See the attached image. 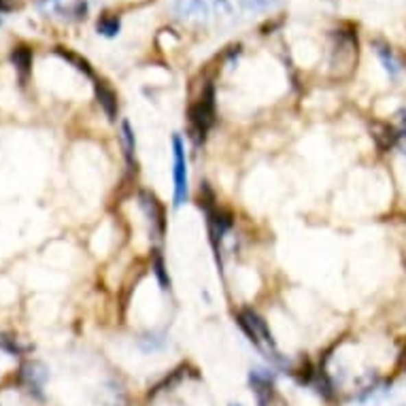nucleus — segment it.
<instances>
[{
	"label": "nucleus",
	"instance_id": "dca6fc26",
	"mask_svg": "<svg viewBox=\"0 0 406 406\" xmlns=\"http://www.w3.org/2000/svg\"><path fill=\"white\" fill-rule=\"evenodd\" d=\"M0 349L7 351V353H11V355H21L24 351H28V347L19 345V340H17L15 336L3 334V332H0Z\"/></svg>",
	"mask_w": 406,
	"mask_h": 406
},
{
	"label": "nucleus",
	"instance_id": "1a4fd4ad",
	"mask_svg": "<svg viewBox=\"0 0 406 406\" xmlns=\"http://www.w3.org/2000/svg\"><path fill=\"white\" fill-rule=\"evenodd\" d=\"M11 62H13V67H15L21 83H24L30 77V71H32V49L26 47V45H17L11 51Z\"/></svg>",
	"mask_w": 406,
	"mask_h": 406
},
{
	"label": "nucleus",
	"instance_id": "a211bd4d",
	"mask_svg": "<svg viewBox=\"0 0 406 406\" xmlns=\"http://www.w3.org/2000/svg\"><path fill=\"white\" fill-rule=\"evenodd\" d=\"M164 343H166V338L162 336V334H156V332H149V334H145L143 338H141V347H143V351H160L162 347H164Z\"/></svg>",
	"mask_w": 406,
	"mask_h": 406
},
{
	"label": "nucleus",
	"instance_id": "ddd939ff",
	"mask_svg": "<svg viewBox=\"0 0 406 406\" xmlns=\"http://www.w3.org/2000/svg\"><path fill=\"white\" fill-rule=\"evenodd\" d=\"M121 145H123V152L128 158V164L134 162V154H136V139H134V130L130 121H121Z\"/></svg>",
	"mask_w": 406,
	"mask_h": 406
},
{
	"label": "nucleus",
	"instance_id": "f3484780",
	"mask_svg": "<svg viewBox=\"0 0 406 406\" xmlns=\"http://www.w3.org/2000/svg\"><path fill=\"white\" fill-rule=\"evenodd\" d=\"M181 372H183V370H175L170 377L162 379V381L158 383V385H156L152 392H149V398H154V396H158V394H162V392H170V390H173V387L177 385V383L181 381Z\"/></svg>",
	"mask_w": 406,
	"mask_h": 406
},
{
	"label": "nucleus",
	"instance_id": "39448f33",
	"mask_svg": "<svg viewBox=\"0 0 406 406\" xmlns=\"http://www.w3.org/2000/svg\"><path fill=\"white\" fill-rule=\"evenodd\" d=\"M139 204H141V208L145 213L149 226H152L154 239L162 241V237L166 234V213H164L162 202L149 189H141L139 191Z\"/></svg>",
	"mask_w": 406,
	"mask_h": 406
},
{
	"label": "nucleus",
	"instance_id": "9b49d317",
	"mask_svg": "<svg viewBox=\"0 0 406 406\" xmlns=\"http://www.w3.org/2000/svg\"><path fill=\"white\" fill-rule=\"evenodd\" d=\"M374 51H377V56H379V60L383 62V69L387 71V75L390 77H398L400 75V62L396 60V56H394V51L387 47V45H383V43H374Z\"/></svg>",
	"mask_w": 406,
	"mask_h": 406
},
{
	"label": "nucleus",
	"instance_id": "423d86ee",
	"mask_svg": "<svg viewBox=\"0 0 406 406\" xmlns=\"http://www.w3.org/2000/svg\"><path fill=\"white\" fill-rule=\"evenodd\" d=\"M19 379L28 387L30 394H34L38 400H43V385H45V381L49 379L47 366L43 364V361H36V359L24 361L19 368Z\"/></svg>",
	"mask_w": 406,
	"mask_h": 406
},
{
	"label": "nucleus",
	"instance_id": "9d476101",
	"mask_svg": "<svg viewBox=\"0 0 406 406\" xmlns=\"http://www.w3.org/2000/svg\"><path fill=\"white\" fill-rule=\"evenodd\" d=\"M175 11L185 19H206L208 5L204 0H175Z\"/></svg>",
	"mask_w": 406,
	"mask_h": 406
},
{
	"label": "nucleus",
	"instance_id": "7ed1b4c3",
	"mask_svg": "<svg viewBox=\"0 0 406 406\" xmlns=\"http://www.w3.org/2000/svg\"><path fill=\"white\" fill-rule=\"evenodd\" d=\"M249 385L258 406H287L283 396L274 387V374L266 368H251Z\"/></svg>",
	"mask_w": 406,
	"mask_h": 406
},
{
	"label": "nucleus",
	"instance_id": "4468645a",
	"mask_svg": "<svg viewBox=\"0 0 406 406\" xmlns=\"http://www.w3.org/2000/svg\"><path fill=\"white\" fill-rule=\"evenodd\" d=\"M119 28H121V21L117 15H102L98 19V24H96V30L104 36H117L119 34Z\"/></svg>",
	"mask_w": 406,
	"mask_h": 406
},
{
	"label": "nucleus",
	"instance_id": "f8f14e48",
	"mask_svg": "<svg viewBox=\"0 0 406 406\" xmlns=\"http://www.w3.org/2000/svg\"><path fill=\"white\" fill-rule=\"evenodd\" d=\"M56 53H58L62 60L71 62L73 67H75L79 73H83L85 77L94 79V69H92V64H90L88 60H85V58H81L79 53H75V51H71V49H64V47H56Z\"/></svg>",
	"mask_w": 406,
	"mask_h": 406
},
{
	"label": "nucleus",
	"instance_id": "2eb2a0df",
	"mask_svg": "<svg viewBox=\"0 0 406 406\" xmlns=\"http://www.w3.org/2000/svg\"><path fill=\"white\" fill-rule=\"evenodd\" d=\"M152 268L158 276V281H160V287L166 291L170 289V276H168V270H166V264H164V258L160 255V251L154 253V262H152Z\"/></svg>",
	"mask_w": 406,
	"mask_h": 406
},
{
	"label": "nucleus",
	"instance_id": "4be33fe9",
	"mask_svg": "<svg viewBox=\"0 0 406 406\" xmlns=\"http://www.w3.org/2000/svg\"><path fill=\"white\" fill-rule=\"evenodd\" d=\"M0 24H3V19H0Z\"/></svg>",
	"mask_w": 406,
	"mask_h": 406
},
{
	"label": "nucleus",
	"instance_id": "aec40b11",
	"mask_svg": "<svg viewBox=\"0 0 406 406\" xmlns=\"http://www.w3.org/2000/svg\"><path fill=\"white\" fill-rule=\"evenodd\" d=\"M404 370H406V351H404Z\"/></svg>",
	"mask_w": 406,
	"mask_h": 406
},
{
	"label": "nucleus",
	"instance_id": "0eeeda50",
	"mask_svg": "<svg viewBox=\"0 0 406 406\" xmlns=\"http://www.w3.org/2000/svg\"><path fill=\"white\" fill-rule=\"evenodd\" d=\"M370 130H372V139H374V143H377V147L381 149V152H390V149L396 147L398 141H400L398 130H396L394 126H390V123L374 121L370 126Z\"/></svg>",
	"mask_w": 406,
	"mask_h": 406
},
{
	"label": "nucleus",
	"instance_id": "20e7f679",
	"mask_svg": "<svg viewBox=\"0 0 406 406\" xmlns=\"http://www.w3.org/2000/svg\"><path fill=\"white\" fill-rule=\"evenodd\" d=\"M173 179H175V206H183L189 196V183H187V158H185V145L179 134L173 136Z\"/></svg>",
	"mask_w": 406,
	"mask_h": 406
},
{
	"label": "nucleus",
	"instance_id": "f03ea898",
	"mask_svg": "<svg viewBox=\"0 0 406 406\" xmlns=\"http://www.w3.org/2000/svg\"><path fill=\"white\" fill-rule=\"evenodd\" d=\"M189 123L196 143L204 141L211 126L215 123V90H213V85H206L200 100L189 106Z\"/></svg>",
	"mask_w": 406,
	"mask_h": 406
},
{
	"label": "nucleus",
	"instance_id": "f257e3e1",
	"mask_svg": "<svg viewBox=\"0 0 406 406\" xmlns=\"http://www.w3.org/2000/svg\"><path fill=\"white\" fill-rule=\"evenodd\" d=\"M237 319H239L241 330L247 334L249 343L258 349L264 357L272 359L274 364H281L283 361L281 353H279V349H276L274 336H272V332H270V328H268V324L264 322V319L251 309H243Z\"/></svg>",
	"mask_w": 406,
	"mask_h": 406
},
{
	"label": "nucleus",
	"instance_id": "412c9836",
	"mask_svg": "<svg viewBox=\"0 0 406 406\" xmlns=\"http://www.w3.org/2000/svg\"><path fill=\"white\" fill-rule=\"evenodd\" d=\"M230 406H241V404H230Z\"/></svg>",
	"mask_w": 406,
	"mask_h": 406
},
{
	"label": "nucleus",
	"instance_id": "6ab92c4d",
	"mask_svg": "<svg viewBox=\"0 0 406 406\" xmlns=\"http://www.w3.org/2000/svg\"><path fill=\"white\" fill-rule=\"evenodd\" d=\"M245 11H266L279 5V0H239Z\"/></svg>",
	"mask_w": 406,
	"mask_h": 406
},
{
	"label": "nucleus",
	"instance_id": "6e6552de",
	"mask_svg": "<svg viewBox=\"0 0 406 406\" xmlns=\"http://www.w3.org/2000/svg\"><path fill=\"white\" fill-rule=\"evenodd\" d=\"M96 100L102 106V111L106 113V117H109L111 121H115L117 119V96L104 81L96 83Z\"/></svg>",
	"mask_w": 406,
	"mask_h": 406
}]
</instances>
